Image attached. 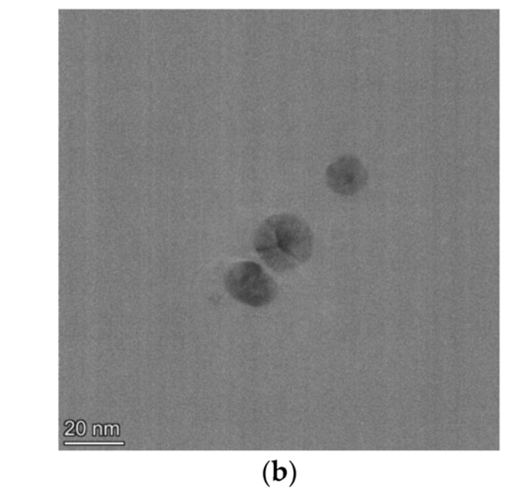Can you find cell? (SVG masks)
Returning <instances> with one entry per match:
<instances>
[{
    "instance_id": "obj_1",
    "label": "cell",
    "mask_w": 506,
    "mask_h": 493,
    "mask_svg": "<svg viewBox=\"0 0 506 493\" xmlns=\"http://www.w3.org/2000/svg\"><path fill=\"white\" fill-rule=\"evenodd\" d=\"M314 239L306 221L295 214L281 213L261 223L254 236V248L269 268L285 271L311 259Z\"/></svg>"
},
{
    "instance_id": "obj_2",
    "label": "cell",
    "mask_w": 506,
    "mask_h": 493,
    "mask_svg": "<svg viewBox=\"0 0 506 493\" xmlns=\"http://www.w3.org/2000/svg\"><path fill=\"white\" fill-rule=\"evenodd\" d=\"M226 287L236 301L251 306H263L273 301L276 284L258 264L241 261L228 269Z\"/></svg>"
},
{
    "instance_id": "obj_3",
    "label": "cell",
    "mask_w": 506,
    "mask_h": 493,
    "mask_svg": "<svg viewBox=\"0 0 506 493\" xmlns=\"http://www.w3.org/2000/svg\"><path fill=\"white\" fill-rule=\"evenodd\" d=\"M369 174L359 157L343 155L329 165L325 182L332 192L342 197H354L365 189Z\"/></svg>"
},
{
    "instance_id": "obj_4",
    "label": "cell",
    "mask_w": 506,
    "mask_h": 493,
    "mask_svg": "<svg viewBox=\"0 0 506 493\" xmlns=\"http://www.w3.org/2000/svg\"><path fill=\"white\" fill-rule=\"evenodd\" d=\"M264 477L269 485H291L295 479V469L291 462L274 461L267 465Z\"/></svg>"
},
{
    "instance_id": "obj_5",
    "label": "cell",
    "mask_w": 506,
    "mask_h": 493,
    "mask_svg": "<svg viewBox=\"0 0 506 493\" xmlns=\"http://www.w3.org/2000/svg\"><path fill=\"white\" fill-rule=\"evenodd\" d=\"M76 429H78V433L80 434V436L83 435L85 432V424L83 423V421L78 422Z\"/></svg>"
},
{
    "instance_id": "obj_6",
    "label": "cell",
    "mask_w": 506,
    "mask_h": 493,
    "mask_svg": "<svg viewBox=\"0 0 506 493\" xmlns=\"http://www.w3.org/2000/svg\"><path fill=\"white\" fill-rule=\"evenodd\" d=\"M73 425H75V424H73V421H68L65 423V427H67L70 430L73 428Z\"/></svg>"
}]
</instances>
